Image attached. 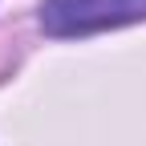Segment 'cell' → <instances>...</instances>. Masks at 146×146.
<instances>
[{
  "label": "cell",
  "mask_w": 146,
  "mask_h": 146,
  "mask_svg": "<svg viewBox=\"0 0 146 146\" xmlns=\"http://www.w3.org/2000/svg\"><path fill=\"white\" fill-rule=\"evenodd\" d=\"M146 21V0H41V29L49 36H85Z\"/></svg>",
  "instance_id": "6da1fadb"
}]
</instances>
